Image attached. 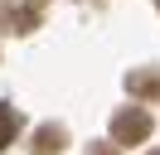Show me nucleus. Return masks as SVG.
Listing matches in <instances>:
<instances>
[{"mask_svg": "<svg viewBox=\"0 0 160 155\" xmlns=\"http://www.w3.org/2000/svg\"><path fill=\"white\" fill-rule=\"evenodd\" d=\"M15 131H20V116H15L10 107H0V150L15 141Z\"/></svg>", "mask_w": 160, "mask_h": 155, "instance_id": "39448f33", "label": "nucleus"}, {"mask_svg": "<svg viewBox=\"0 0 160 155\" xmlns=\"http://www.w3.org/2000/svg\"><path fill=\"white\" fill-rule=\"evenodd\" d=\"M0 19H5L10 34H29V29L44 19V5H39V0H10V5L0 10Z\"/></svg>", "mask_w": 160, "mask_h": 155, "instance_id": "f03ea898", "label": "nucleus"}, {"mask_svg": "<svg viewBox=\"0 0 160 155\" xmlns=\"http://www.w3.org/2000/svg\"><path fill=\"white\" fill-rule=\"evenodd\" d=\"M63 141H68V136H63L58 126H44V131H34V155H58Z\"/></svg>", "mask_w": 160, "mask_h": 155, "instance_id": "20e7f679", "label": "nucleus"}, {"mask_svg": "<svg viewBox=\"0 0 160 155\" xmlns=\"http://www.w3.org/2000/svg\"><path fill=\"white\" fill-rule=\"evenodd\" d=\"M92 155H117V150H112V145H97V150H92Z\"/></svg>", "mask_w": 160, "mask_h": 155, "instance_id": "423d86ee", "label": "nucleus"}, {"mask_svg": "<svg viewBox=\"0 0 160 155\" xmlns=\"http://www.w3.org/2000/svg\"><path fill=\"white\" fill-rule=\"evenodd\" d=\"M126 87H131V97H160V73H126Z\"/></svg>", "mask_w": 160, "mask_h": 155, "instance_id": "7ed1b4c3", "label": "nucleus"}, {"mask_svg": "<svg viewBox=\"0 0 160 155\" xmlns=\"http://www.w3.org/2000/svg\"><path fill=\"white\" fill-rule=\"evenodd\" d=\"M155 5H160V0H155Z\"/></svg>", "mask_w": 160, "mask_h": 155, "instance_id": "6e6552de", "label": "nucleus"}, {"mask_svg": "<svg viewBox=\"0 0 160 155\" xmlns=\"http://www.w3.org/2000/svg\"><path fill=\"white\" fill-rule=\"evenodd\" d=\"M146 136H150V112L126 107V112L112 116V141H117V145H141Z\"/></svg>", "mask_w": 160, "mask_h": 155, "instance_id": "f257e3e1", "label": "nucleus"}, {"mask_svg": "<svg viewBox=\"0 0 160 155\" xmlns=\"http://www.w3.org/2000/svg\"><path fill=\"white\" fill-rule=\"evenodd\" d=\"M150 155H160V150H150Z\"/></svg>", "mask_w": 160, "mask_h": 155, "instance_id": "0eeeda50", "label": "nucleus"}]
</instances>
